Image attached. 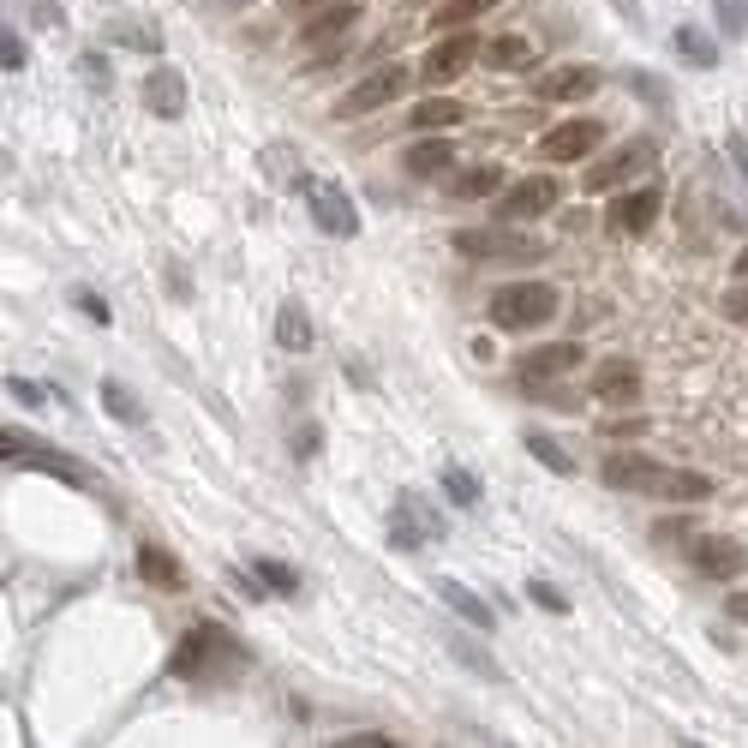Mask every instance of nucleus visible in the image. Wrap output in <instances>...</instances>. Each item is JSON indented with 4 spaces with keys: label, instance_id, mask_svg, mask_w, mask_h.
I'll return each instance as SVG.
<instances>
[{
    "label": "nucleus",
    "instance_id": "f257e3e1",
    "mask_svg": "<svg viewBox=\"0 0 748 748\" xmlns=\"http://www.w3.org/2000/svg\"><path fill=\"white\" fill-rule=\"evenodd\" d=\"M240 665H246V647L228 635V628H216V623L186 628L180 647H174V658H168V671H174V677H186V683L228 677V671H240Z\"/></svg>",
    "mask_w": 748,
    "mask_h": 748
},
{
    "label": "nucleus",
    "instance_id": "f03ea898",
    "mask_svg": "<svg viewBox=\"0 0 748 748\" xmlns=\"http://www.w3.org/2000/svg\"><path fill=\"white\" fill-rule=\"evenodd\" d=\"M456 252L479 258V263H533V258H546V246H539V233H527V228L491 222V228H461Z\"/></svg>",
    "mask_w": 748,
    "mask_h": 748
},
{
    "label": "nucleus",
    "instance_id": "7ed1b4c3",
    "mask_svg": "<svg viewBox=\"0 0 748 748\" xmlns=\"http://www.w3.org/2000/svg\"><path fill=\"white\" fill-rule=\"evenodd\" d=\"M557 318V288L551 282H509L491 293V324L497 330H539Z\"/></svg>",
    "mask_w": 748,
    "mask_h": 748
},
{
    "label": "nucleus",
    "instance_id": "20e7f679",
    "mask_svg": "<svg viewBox=\"0 0 748 748\" xmlns=\"http://www.w3.org/2000/svg\"><path fill=\"white\" fill-rule=\"evenodd\" d=\"M300 198L312 204V222L335 233V240H354L360 233V210H354V198H347V186H335V180H318V174H300Z\"/></svg>",
    "mask_w": 748,
    "mask_h": 748
},
{
    "label": "nucleus",
    "instance_id": "39448f33",
    "mask_svg": "<svg viewBox=\"0 0 748 748\" xmlns=\"http://www.w3.org/2000/svg\"><path fill=\"white\" fill-rule=\"evenodd\" d=\"M444 539V516H437L432 503H425L419 491H402L395 497V509H389V546L395 551H425V546H437Z\"/></svg>",
    "mask_w": 748,
    "mask_h": 748
},
{
    "label": "nucleus",
    "instance_id": "423d86ee",
    "mask_svg": "<svg viewBox=\"0 0 748 748\" xmlns=\"http://www.w3.org/2000/svg\"><path fill=\"white\" fill-rule=\"evenodd\" d=\"M402 91H407V72H402V66H377L372 79H360L354 91L335 102V121H354V114H377V108H389V102L402 96Z\"/></svg>",
    "mask_w": 748,
    "mask_h": 748
},
{
    "label": "nucleus",
    "instance_id": "0eeeda50",
    "mask_svg": "<svg viewBox=\"0 0 748 748\" xmlns=\"http://www.w3.org/2000/svg\"><path fill=\"white\" fill-rule=\"evenodd\" d=\"M557 198H563L557 174H527V180H516V186L503 193V204H497V216H503V222H533V216L557 210Z\"/></svg>",
    "mask_w": 748,
    "mask_h": 748
},
{
    "label": "nucleus",
    "instance_id": "6e6552de",
    "mask_svg": "<svg viewBox=\"0 0 748 748\" xmlns=\"http://www.w3.org/2000/svg\"><path fill=\"white\" fill-rule=\"evenodd\" d=\"M658 163V144L653 138H628L611 163H599V168H586V193H611V186H628L635 174H647Z\"/></svg>",
    "mask_w": 748,
    "mask_h": 748
},
{
    "label": "nucleus",
    "instance_id": "1a4fd4ad",
    "mask_svg": "<svg viewBox=\"0 0 748 748\" xmlns=\"http://www.w3.org/2000/svg\"><path fill=\"white\" fill-rule=\"evenodd\" d=\"M479 49H486V42L467 37V31L437 37V42H432V54L419 61V79H425V84H449V79H461L467 61H479Z\"/></svg>",
    "mask_w": 748,
    "mask_h": 748
},
{
    "label": "nucleus",
    "instance_id": "9d476101",
    "mask_svg": "<svg viewBox=\"0 0 748 748\" xmlns=\"http://www.w3.org/2000/svg\"><path fill=\"white\" fill-rule=\"evenodd\" d=\"M599 138H605V126L599 121H563V126H551L546 138H539V156H546V163H586V156L599 150Z\"/></svg>",
    "mask_w": 748,
    "mask_h": 748
},
{
    "label": "nucleus",
    "instance_id": "9b49d317",
    "mask_svg": "<svg viewBox=\"0 0 748 748\" xmlns=\"http://www.w3.org/2000/svg\"><path fill=\"white\" fill-rule=\"evenodd\" d=\"M144 108L156 114V121H180L186 114V79H180V66H150L144 72Z\"/></svg>",
    "mask_w": 748,
    "mask_h": 748
},
{
    "label": "nucleus",
    "instance_id": "f8f14e48",
    "mask_svg": "<svg viewBox=\"0 0 748 748\" xmlns=\"http://www.w3.org/2000/svg\"><path fill=\"white\" fill-rule=\"evenodd\" d=\"M593 402H605V407H635V402H641V372H635L628 360L593 365Z\"/></svg>",
    "mask_w": 748,
    "mask_h": 748
},
{
    "label": "nucleus",
    "instance_id": "ddd939ff",
    "mask_svg": "<svg viewBox=\"0 0 748 748\" xmlns=\"http://www.w3.org/2000/svg\"><path fill=\"white\" fill-rule=\"evenodd\" d=\"M658 210H665V193L647 180L641 193H623V198H617V210H611V228H617V233H635V240H641V233L658 222Z\"/></svg>",
    "mask_w": 748,
    "mask_h": 748
},
{
    "label": "nucleus",
    "instance_id": "4468645a",
    "mask_svg": "<svg viewBox=\"0 0 748 748\" xmlns=\"http://www.w3.org/2000/svg\"><path fill=\"white\" fill-rule=\"evenodd\" d=\"M354 19H360V7H324L312 24H300V49H305V54H330L335 42H347Z\"/></svg>",
    "mask_w": 748,
    "mask_h": 748
},
{
    "label": "nucleus",
    "instance_id": "2eb2a0df",
    "mask_svg": "<svg viewBox=\"0 0 748 748\" xmlns=\"http://www.w3.org/2000/svg\"><path fill=\"white\" fill-rule=\"evenodd\" d=\"M599 479H605L611 491H635V497H647V491H653V479H658V461L617 449V456H605V467H599Z\"/></svg>",
    "mask_w": 748,
    "mask_h": 748
},
{
    "label": "nucleus",
    "instance_id": "dca6fc26",
    "mask_svg": "<svg viewBox=\"0 0 748 748\" xmlns=\"http://www.w3.org/2000/svg\"><path fill=\"white\" fill-rule=\"evenodd\" d=\"M695 569L707 581H737L748 569V551L737 546V539H695Z\"/></svg>",
    "mask_w": 748,
    "mask_h": 748
},
{
    "label": "nucleus",
    "instance_id": "f3484780",
    "mask_svg": "<svg viewBox=\"0 0 748 748\" xmlns=\"http://www.w3.org/2000/svg\"><path fill=\"white\" fill-rule=\"evenodd\" d=\"M599 91V66H551L539 72V102H581Z\"/></svg>",
    "mask_w": 748,
    "mask_h": 748
},
{
    "label": "nucleus",
    "instance_id": "a211bd4d",
    "mask_svg": "<svg viewBox=\"0 0 748 748\" xmlns=\"http://www.w3.org/2000/svg\"><path fill=\"white\" fill-rule=\"evenodd\" d=\"M575 365H581V347H575V342L533 347V354H521V384H551V377L575 372Z\"/></svg>",
    "mask_w": 748,
    "mask_h": 748
},
{
    "label": "nucleus",
    "instance_id": "6ab92c4d",
    "mask_svg": "<svg viewBox=\"0 0 748 748\" xmlns=\"http://www.w3.org/2000/svg\"><path fill=\"white\" fill-rule=\"evenodd\" d=\"M647 497H665V503H700V497H713V479L695 474V467H658Z\"/></svg>",
    "mask_w": 748,
    "mask_h": 748
},
{
    "label": "nucleus",
    "instance_id": "aec40b11",
    "mask_svg": "<svg viewBox=\"0 0 748 748\" xmlns=\"http://www.w3.org/2000/svg\"><path fill=\"white\" fill-rule=\"evenodd\" d=\"M407 174H414V180H449V174H456V150H449L444 138H419L414 150H407Z\"/></svg>",
    "mask_w": 748,
    "mask_h": 748
},
{
    "label": "nucleus",
    "instance_id": "412c9836",
    "mask_svg": "<svg viewBox=\"0 0 748 748\" xmlns=\"http://www.w3.org/2000/svg\"><path fill=\"white\" fill-rule=\"evenodd\" d=\"M437 593H444V605L456 611L461 623H474V628H491V605H486V599H479V593H474V586H467V581H449V575H444V581H437Z\"/></svg>",
    "mask_w": 748,
    "mask_h": 748
},
{
    "label": "nucleus",
    "instance_id": "4be33fe9",
    "mask_svg": "<svg viewBox=\"0 0 748 748\" xmlns=\"http://www.w3.org/2000/svg\"><path fill=\"white\" fill-rule=\"evenodd\" d=\"M479 61L497 66V72H527L539 54H533V42H527V37H491L486 49H479Z\"/></svg>",
    "mask_w": 748,
    "mask_h": 748
},
{
    "label": "nucleus",
    "instance_id": "5701e85b",
    "mask_svg": "<svg viewBox=\"0 0 748 748\" xmlns=\"http://www.w3.org/2000/svg\"><path fill=\"white\" fill-rule=\"evenodd\" d=\"M437 479H444V497L456 509H479V497H486L479 474H474V467H461V461H444V467H437Z\"/></svg>",
    "mask_w": 748,
    "mask_h": 748
},
{
    "label": "nucleus",
    "instance_id": "b1692460",
    "mask_svg": "<svg viewBox=\"0 0 748 748\" xmlns=\"http://www.w3.org/2000/svg\"><path fill=\"white\" fill-rule=\"evenodd\" d=\"M671 49H677L688 66H700V72L718 66V42L700 31V24H677V31H671Z\"/></svg>",
    "mask_w": 748,
    "mask_h": 748
},
{
    "label": "nucleus",
    "instance_id": "393cba45",
    "mask_svg": "<svg viewBox=\"0 0 748 748\" xmlns=\"http://www.w3.org/2000/svg\"><path fill=\"white\" fill-rule=\"evenodd\" d=\"M276 342H282V354H305V347H312V318H305L300 300H288L282 312H276Z\"/></svg>",
    "mask_w": 748,
    "mask_h": 748
},
{
    "label": "nucleus",
    "instance_id": "a878e982",
    "mask_svg": "<svg viewBox=\"0 0 748 748\" xmlns=\"http://www.w3.org/2000/svg\"><path fill=\"white\" fill-rule=\"evenodd\" d=\"M12 467H37V474H54V479H66V486H91V467H79L72 456H49L42 444L24 449V456L12 461Z\"/></svg>",
    "mask_w": 748,
    "mask_h": 748
},
{
    "label": "nucleus",
    "instance_id": "bb28decb",
    "mask_svg": "<svg viewBox=\"0 0 748 748\" xmlns=\"http://www.w3.org/2000/svg\"><path fill=\"white\" fill-rule=\"evenodd\" d=\"M497 7V0H444V7L432 12V31L444 37V31H467L474 19H486V12Z\"/></svg>",
    "mask_w": 748,
    "mask_h": 748
},
{
    "label": "nucleus",
    "instance_id": "cd10ccee",
    "mask_svg": "<svg viewBox=\"0 0 748 748\" xmlns=\"http://www.w3.org/2000/svg\"><path fill=\"white\" fill-rule=\"evenodd\" d=\"M497 186H503V168L486 163V168H461L449 174V198H491Z\"/></svg>",
    "mask_w": 748,
    "mask_h": 748
},
{
    "label": "nucleus",
    "instance_id": "c85d7f7f",
    "mask_svg": "<svg viewBox=\"0 0 748 748\" xmlns=\"http://www.w3.org/2000/svg\"><path fill=\"white\" fill-rule=\"evenodd\" d=\"M138 575L144 581H156V586H180L186 575H180V563L163 551V546H138Z\"/></svg>",
    "mask_w": 748,
    "mask_h": 748
},
{
    "label": "nucleus",
    "instance_id": "c756f323",
    "mask_svg": "<svg viewBox=\"0 0 748 748\" xmlns=\"http://www.w3.org/2000/svg\"><path fill=\"white\" fill-rule=\"evenodd\" d=\"M527 456H533V461H546L551 467V474H575V456H569V449L563 444H557V437H546V432H527Z\"/></svg>",
    "mask_w": 748,
    "mask_h": 748
},
{
    "label": "nucleus",
    "instance_id": "7c9ffc66",
    "mask_svg": "<svg viewBox=\"0 0 748 748\" xmlns=\"http://www.w3.org/2000/svg\"><path fill=\"white\" fill-rule=\"evenodd\" d=\"M456 121H461V102H449V96H432V102H419V108H414L419 132H449Z\"/></svg>",
    "mask_w": 748,
    "mask_h": 748
},
{
    "label": "nucleus",
    "instance_id": "2f4dec72",
    "mask_svg": "<svg viewBox=\"0 0 748 748\" xmlns=\"http://www.w3.org/2000/svg\"><path fill=\"white\" fill-rule=\"evenodd\" d=\"M102 407H108L114 419H126V425H144V402L126 384H114V377H102Z\"/></svg>",
    "mask_w": 748,
    "mask_h": 748
},
{
    "label": "nucleus",
    "instance_id": "473e14b6",
    "mask_svg": "<svg viewBox=\"0 0 748 748\" xmlns=\"http://www.w3.org/2000/svg\"><path fill=\"white\" fill-rule=\"evenodd\" d=\"M700 539V521L695 516H665L653 521V546H695Z\"/></svg>",
    "mask_w": 748,
    "mask_h": 748
},
{
    "label": "nucleus",
    "instance_id": "72a5a7b5",
    "mask_svg": "<svg viewBox=\"0 0 748 748\" xmlns=\"http://www.w3.org/2000/svg\"><path fill=\"white\" fill-rule=\"evenodd\" d=\"M449 653H456V658H461V665H467V671H479V677H486V683H503V665H497V658H491V653H479V647H474V641L449 635Z\"/></svg>",
    "mask_w": 748,
    "mask_h": 748
},
{
    "label": "nucleus",
    "instance_id": "f704fd0d",
    "mask_svg": "<svg viewBox=\"0 0 748 748\" xmlns=\"http://www.w3.org/2000/svg\"><path fill=\"white\" fill-rule=\"evenodd\" d=\"M252 569H258V581L270 586V593H300V575H293L288 563H276V557H252Z\"/></svg>",
    "mask_w": 748,
    "mask_h": 748
},
{
    "label": "nucleus",
    "instance_id": "c9c22d12",
    "mask_svg": "<svg viewBox=\"0 0 748 748\" xmlns=\"http://www.w3.org/2000/svg\"><path fill=\"white\" fill-rule=\"evenodd\" d=\"M713 19H718V31H725L730 42L748 37V0H713Z\"/></svg>",
    "mask_w": 748,
    "mask_h": 748
},
{
    "label": "nucleus",
    "instance_id": "e433bc0d",
    "mask_svg": "<svg viewBox=\"0 0 748 748\" xmlns=\"http://www.w3.org/2000/svg\"><path fill=\"white\" fill-rule=\"evenodd\" d=\"M623 84H628V91H635V96H647L653 108H665V102H671V91H665V84H658V79H647V72H623Z\"/></svg>",
    "mask_w": 748,
    "mask_h": 748
},
{
    "label": "nucleus",
    "instance_id": "4c0bfd02",
    "mask_svg": "<svg viewBox=\"0 0 748 748\" xmlns=\"http://www.w3.org/2000/svg\"><path fill=\"white\" fill-rule=\"evenodd\" d=\"M79 72H84V84H91V91H114V66L102 61V54H84Z\"/></svg>",
    "mask_w": 748,
    "mask_h": 748
},
{
    "label": "nucleus",
    "instance_id": "58836bf2",
    "mask_svg": "<svg viewBox=\"0 0 748 748\" xmlns=\"http://www.w3.org/2000/svg\"><path fill=\"white\" fill-rule=\"evenodd\" d=\"M0 66H7V72H24V37L12 31V24L0 31Z\"/></svg>",
    "mask_w": 748,
    "mask_h": 748
},
{
    "label": "nucleus",
    "instance_id": "ea45409f",
    "mask_svg": "<svg viewBox=\"0 0 748 748\" xmlns=\"http://www.w3.org/2000/svg\"><path fill=\"white\" fill-rule=\"evenodd\" d=\"M527 599H533V605H546V611H557V617H563V611H569V599L557 593L551 581H527Z\"/></svg>",
    "mask_w": 748,
    "mask_h": 748
},
{
    "label": "nucleus",
    "instance_id": "a19ab883",
    "mask_svg": "<svg viewBox=\"0 0 748 748\" xmlns=\"http://www.w3.org/2000/svg\"><path fill=\"white\" fill-rule=\"evenodd\" d=\"M79 312L91 318V324H114V305L102 300V293H91V288H79Z\"/></svg>",
    "mask_w": 748,
    "mask_h": 748
},
{
    "label": "nucleus",
    "instance_id": "79ce46f5",
    "mask_svg": "<svg viewBox=\"0 0 748 748\" xmlns=\"http://www.w3.org/2000/svg\"><path fill=\"white\" fill-rule=\"evenodd\" d=\"M725 318H730V324H742V330H748V282H737V288L725 293Z\"/></svg>",
    "mask_w": 748,
    "mask_h": 748
},
{
    "label": "nucleus",
    "instance_id": "37998d69",
    "mask_svg": "<svg viewBox=\"0 0 748 748\" xmlns=\"http://www.w3.org/2000/svg\"><path fill=\"white\" fill-rule=\"evenodd\" d=\"M335 748H389L384 730H354V737H335Z\"/></svg>",
    "mask_w": 748,
    "mask_h": 748
},
{
    "label": "nucleus",
    "instance_id": "c03bdc74",
    "mask_svg": "<svg viewBox=\"0 0 748 748\" xmlns=\"http://www.w3.org/2000/svg\"><path fill=\"white\" fill-rule=\"evenodd\" d=\"M318 437H324V432H318V425H305V432H293V456H300V461H312V456H318Z\"/></svg>",
    "mask_w": 748,
    "mask_h": 748
},
{
    "label": "nucleus",
    "instance_id": "a18cd8bd",
    "mask_svg": "<svg viewBox=\"0 0 748 748\" xmlns=\"http://www.w3.org/2000/svg\"><path fill=\"white\" fill-rule=\"evenodd\" d=\"M725 150H730V163H737V168L748 174V138H742V132H730V138H725Z\"/></svg>",
    "mask_w": 748,
    "mask_h": 748
},
{
    "label": "nucleus",
    "instance_id": "49530a36",
    "mask_svg": "<svg viewBox=\"0 0 748 748\" xmlns=\"http://www.w3.org/2000/svg\"><path fill=\"white\" fill-rule=\"evenodd\" d=\"M31 12H37V24H49V31L61 24V7H54V0H31Z\"/></svg>",
    "mask_w": 748,
    "mask_h": 748
},
{
    "label": "nucleus",
    "instance_id": "de8ad7c7",
    "mask_svg": "<svg viewBox=\"0 0 748 748\" xmlns=\"http://www.w3.org/2000/svg\"><path fill=\"white\" fill-rule=\"evenodd\" d=\"M7 395H19V402H42V389L24 384V377H7Z\"/></svg>",
    "mask_w": 748,
    "mask_h": 748
},
{
    "label": "nucleus",
    "instance_id": "09e8293b",
    "mask_svg": "<svg viewBox=\"0 0 748 748\" xmlns=\"http://www.w3.org/2000/svg\"><path fill=\"white\" fill-rule=\"evenodd\" d=\"M725 605H730V617H737V623H748V593H730Z\"/></svg>",
    "mask_w": 748,
    "mask_h": 748
},
{
    "label": "nucleus",
    "instance_id": "8fccbe9b",
    "mask_svg": "<svg viewBox=\"0 0 748 748\" xmlns=\"http://www.w3.org/2000/svg\"><path fill=\"white\" fill-rule=\"evenodd\" d=\"M611 7H617V12H623V19H628V24H635V19H641V0H611Z\"/></svg>",
    "mask_w": 748,
    "mask_h": 748
},
{
    "label": "nucleus",
    "instance_id": "3c124183",
    "mask_svg": "<svg viewBox=\"0 0 748 748\" xmlns=\"http://www.w3.org/2000/svg\"><path fill=\"white\" fill-rule=\"evenodd\" d=\"M288 12H312V7H324V0H282Z\"/></svg>",
    "mask_w": 748,
    "mask_h": 748
},
{
    "label": "nucleus",
    "instance_id": "603ef678",
    "mask_svg": "<svg viewBox=\"0 0 748 748\" xmlns=\"http://www.w3.org/2000/svg\"><path fill=\"white\" fill-rule=\"evenodd\" d=\"M210 7H222V12H240V7H252V0H210Z\"/></svg>",
    "mask_w": 748,
    "mask_h": 748
},
{
    "label": "nucleus",
    "instance_id": "864d4df0",
    "mask_svg": "<svg viewBox=\"0 0 748 748\" xmlns=\"http://www.w3.org/2000/svg\"><path fill=\"white\" fill-rule=\"evenodd\" d=\"M737 282H748V246L737 252Z\"/></svg>",
    "mask_w": 748,
    "mask_h": 748
},
{
    "label": "nucleus",
    "instance_id": "5fc2aeb1",
    "mask_svg": "<svg viewBox=\"0 0 748 748\" xmlns=\"http://www.w3.org/2000/svg\"><path fill=\"white\" fill-rule=\"evenodd\" d=\"M407 7H432V0H407Z\"/></svg>",
    "mask_w": 748,
    "mask_h": 748
}]
</instances>
